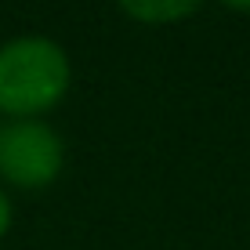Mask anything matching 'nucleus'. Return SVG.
Wrapping results in <instances>:
<instances>
[{
    "label": "nucleus",
    "instance_id": "nucleus-1",
    "mask_svg": "<svg viewBox=\"0 0 250 250\" xmlns=\"http://www.w3.org/2000/svg\"><path fill=\"white\" fill-rule=\"evenodd\" d=\"M73 69L51 37H15L0 47V113L37 120L65 98Z\"/></svg>",
    "mask_w": 250,
    "mask_h": 250
},
{
    "label": "nucleus",
    "instance_id": "nucleus-2",
    "mask_svg": "<svg viewBox=\"0 0 250 250\" xmlns=\"http://www.w3.org/2000/svg\"><path fill=\"white\" fill-rule=\"evenodd\" d=\"M65 167V145L44 120H11L0 127V182L44 188Z\"/></svg>",
    "mask_w": 250,
    "mask_h": 250
},
{
    "label": "nucleus",
    "instance_id": "nucleus-3",
    "mask_svg": "<svg viewBox=\"0 0 250 250\" xmlns=\"http://www.w3.org/2000/svg\"><path fill=\"white\" fill-rule=\"evenodd\" d=\"M116 4L124 7V15H131L142 25H170L196 15L203 0H116Z\"/></svg>",
    "mask_w": 250,
    "mask_h": 250
},
{
    "label": "nucleus",
    "instance_id": "nucleus-4",
    "mask_svg": "<svg viewBox=\"0 0 250 250\" xmlns=\"http://www.w3.org/2000/svg\"><path fill=\"white\" fill-rule=\"evenodd\" d=\"M7 229H11V200H7L4 185H0V239L7 236Z\"/></svg>",
    "mask_w": 250,
    "mask_h": 250
},
{
    "label": "nucleus",
    "instance_id": "nucleus-5",
    "mask_svg": "<svg viewBox=\"0 0 250 250\" xmlns=\"http://www.w3.org/2000/svg\"><path fill=\"white\" fill-rule=\"evenodd\" d=\"M225 7H232V11H250V0H221Z\"/></svg>",
    "mask_w": 250,
    "mask_h": 250
}]
</instances>
